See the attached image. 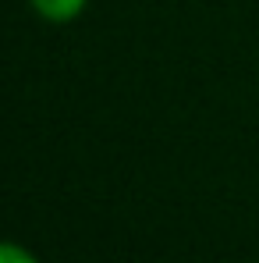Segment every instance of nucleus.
Segmentation results:
<instances>
[{
    "label": "nucleus",
    "mask_w": 259,
    "mask_h": 263,
    "mask_svg": "<svg viewBox=\"0 0 259 263\" xmlns=\"http://www.w3.org/2000/svg\"><path fill=\"white\" fill-rule=\"evenodd\" d=\"M29 7L36 11V18H43L50 25H71L75 18H82L89 0H29Z\"/></svg>",
    "instance_id": "1"
},
{
    "label": "nucleus",
    "mask_w": 259,
    "mask_h": 263,
    "mask_svg": "<svg viewBox=\"0 0 259 263\" xmlns=\"http://www.w3.org/2000/svg\"><path fill=\"white\" fill-rule=\"evenodd\" d=\"M0 263H39L32 249L18 246V242H4L0 246Z\"/></svg>",
    "instance_id": "2"
}]
</instances>
